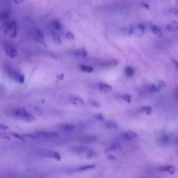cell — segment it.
Returning <instances> with one entry per match:
<instances>
[{"instance_id":"cell-2","label":"cell","mask_w":178,"mask_h":178,"mask_svg":"<svg viewBox=\"0 0 178 178\" xmlns=\"http://www.w3.org/2000/svg\"><path fill=\"white\" fill-rule=\"evenodd\" d=\"M3 30L4 33L9 35L11 38H16L17 35V25L16 21H7L3 25Z\"/></svg>"},{"instance_id":"cell-14","label":"cell","mask_w":178,"mask_h":178,"mask_svg":"<svg viewBox=\"0 0 178 178\" xmlns=\"http://www.w3.org/2000/svg\"><path fill=\"white\" fill-rule=\"evenodd\" d=\"M133 29H134V33L136 32V34L140 35L144 33L145 28L143 25H142V24H139V25L136 26V27L135 29L133 28Z\"/></svg>"},{"instance_id":"cell-36","label":"cell","mask_w":178,"mask_h":178,"mask_svg":"<svg viewBox=\"0 0 178 178\" xmlns=\"http://www.w3.org/2000/svg\"><path fill=\"white\" fill-rule=\"evenodd\" d=\"M8 128V126L5 125V124H1V123H0V129L4 130V129H7Z\"/></svg>"},{"instance_id":"cell-37","label":"cell","mask_w":178,"mask_h":178,"mask_svg":"<svg viewBox=\"0 0 178 178\" xmlns=\"http://www.w3.org/2000/svg\"><path fill=\"white\" fill-rule=\"evenodd\" d=\"M172 61H173V63L175 66V68H176L177 70H178V62L176 60V59H172Z\"/></svg>"},{"instance_id":"cell-18","label":"cell","mask_w":178,"mask_h":178,"mask_svg":"<svg viewBox=\"0 0 178 178\" xmlns=\"http://www.w3.org/2000/svg\"><path fill=\"white\" fill-rule=\"evenodd\" d=\"M61 129L65 132H72L75 129V126L72 124H63L60 126Z\"/></svg>"},{"instance_id":"cell-40","label":"cell","mask_w":178,"mask_h":178,"mask_svg":"<svg viewBox=\"0 0 178 178\" xmlns=\"http://www.w3.org/2000/svg\"><path fill=\"white\" fill-rule=\"evenodd\" d=\"M176 96H177V97L178 98V89H177V90H176Z\"/></svg>"},{"instance_id":"cell-11","label":"cell","mask_w":178,"mask_h":178,"mask_svg":"<svg viewBox=\"0 0 178 178\" xmlns=\"http://www.w3.org/2000/svg\"><path fill=\"white\" fill-rule=\"evenodd\" d=\"M98 88L100 91L104 92V93H108V92H110L112 90V87L111 86L105 84V83H100L98 84Z\"/></svg>"},{"instance_id":"cell-7","label":"cell","mask_w":178,"mask_h":178,"mask_svg":"<svg viewBox=\"0 0 178 178\" xmlns=\"http://www.w3.org/2000/svg\"><path fill=\"white\" fill-rule=\"evenodd\" d=\"M123 150V146L120 143H112L107 149L106 150V152H112V151H120Z\"/></svg>"},{"instance_id":"cell-26","label":"cell","mask_w":178,"mask_h":178,"mask_svg":"<svg viewBox=\"0 0 178 178\" xmlns=\"http://www.w3.org/2000/svg\"><path fill=\"white\" fill-rule=\"evenodd\" d=\"M141 111L145 113V114L147 115H150L152 113V109L150 107V106H143L141 109Z\"/></svg>"},{"instance_id":"cell-29","label":"cell","mask_w":178,"mask_h":178,"mask_svg":"<svg viewBox=\"0 0 178 178\" xmlns=\"http://www.w3.org/2000/svg\"><path fill=\"white\" fill-rule=\"evenodd\" d=\"M160 89H161V88H160L157 84H152L150 87V90L152 91H153V92H158V91H160Z\"/></svg>"},{"instance_id":"cell-9","label":"cell","mask_w":178,"mask_h":178,"mask_svg":"<svg viewBox=\"0 0 178 178\" xmlns=\"http://www.w3.org/2000/svg\"><path fill=\"white\" fill-rule=\"evenodd\" d=\"M52 27L54 31H61L63 29V26L59 20H54L52 23Z\"/></svg>"},{"instance_id":"cell-15","label":"cell","mask_w":178,"mask_h":178,"mask_svg":"<svg viewBox=\"0 0 178 178\" xmlns=\"http://www.w3.org/2000/svg\"><path fill=\"white\" fill-rule=\"evenodd\" d=\"M124 137L127 140H133V139L137 138V134L133 131H127L124 134Z\"/></svg>"},{"instance_id":"cell-22","label":"cell","mask_w":178,"mask_h":178,"mask_svg":"<svg viewBox=\"0 0 178 178\" xmlns=\"http://www.w3.org/2000/svg\"><path fill=\"white\" fill-rule=\"evenodd\" d=\"M96 166L95 164L93 165H87V166H83L79 167L77 171H87V170H90V169H93L96 168Z\"/></svg>"},{"instance_id":"cell-13","label":"cell","mask_w":178,"mask_h":178,"mask_svg":"<svg viewBox=\"0 0 178 178\" xmlns=\"http://www.w3.org/2000/svg\"><path fill=\"white\" fill-rule=\"evenodd\" d=\"M75 56H78V57L85 58L87 56V52L84 48H80L77 49L75 52Z\"/></svg>"},{"instance_id":"cell-30","label":"cell","mask_w":178,"mask_h":178,"mask_svg":"<svg viewBox=\"0 0 178 178\" xmlns=\"http://www.w3.org/2000/svg\"><path fill=\"white\" fill-rule=\"evenodd\" d=\"M89 104H90L91 106H93V107H95V108H99L100 107V104L95 100H90L89 101Z\"/></svg>"},{"instance_id":"cell-10","label":"cell","mask_w":178,"mask_h":178,"mask_svg":"<svg viewBox=\"0 0 178 178\" xmlns=\"http://www.w3.org/2000/svg\"><path fill=\"white\" fill-rule=\"evenodd\" d=\"M166 30L171 32L177 31L178 30V22L174 21L169 23L166 26Z\"/></svg>"},{"instance_id":"cell-12","label":"cell","mask_w":178,"mask_h":178,"mask_svg":"<svg viewBox=\"0 0 178 178\" xmlns=\"http://www.w3.org/2000/svg\"><path fill=\"white\" fill-rule=\"evenodd\" d=\"M159 171L161 172H167L171 175L176 173V168L173 166H162L159 168Z\"/></svg>"},{"instance_id":"cell-32","label":"cell","mask_w":178,"mask_h":178,"mask_svg":"<svg viewBox=\"0 0 178 178\" xmlns=\"http://www.w3.org/2000/svg\"><path fill=\"white\" fill-rule=\"evenodd\" d=\"M66 38L69 40H74V38H75L73 34L72 33H70V32H68V33L66 34Z\"/></svg>"},{"instance_id":"cell-8","label":"cell","mask_w":178,"mask_h":178,"mask_svg":"<svg viewBox=\"0 0 178 178\" xmlns=\"http://www.w3.org/2000/svg\"><path fill=\"white\" fill-rule=\"evenodd\" d=\"M44 155L48 157H51V158L54 159L56 160H58V161H60L61 160V155L57 152H54V151H47L45 153H44Z\"/></svg>"},{"instance_id":"cell-38","label":"cell","mask_w":178,"mask_h":178,"mask_svg":"<svg viewBox=\"0 0 178 178\" xmlns=\"http://www.w3.org/2000/svg\"><path fill=\"white\" fill-rule=\"evenodd\" d=\"M108 159H110V160H114L115 159V157L113 156V155H109L108 156Z\"/></svg>"},{"instance_id":"cell-3","label":"cell","mask_w":178,"mask_h":178,"mask_svg":"<svg viewBox=\"0 0 178 178\" xmlns=\"http://www.w3.org/2000/svg\"><path fill=\"white\" fill-rule=\"evenodd\" d=\"M6 72H7V75L9 76V77L13 79L16 82H18L20 84H23L25 82V77H24L22 74L17 72V70L13 69L11 66H7V68H6Z\"/></svg>"},{"instance_id":"cell-23","label":"cell","mask_w":178,"mask_h":178,"mask_svg":"<svg viewBox=\"0 0 178 178\" xmlns=\"http://www.w3.org/2000/svg\"><path fill=\"white\" fill-rule=\"evenodd\" d=\"M52 37H53V39H54V40L55 41L56 43H57L59 44H61V38H60V36H59V34L57 33V31L53 30V31H52Z\"/></svg>"},{"instance_id":"cell-19","label":"cell","mask_w":178,"mask_h":178,"mask_svg":"<svg viewBox=\"0 0 178 178\" xmlns=\"http://www.w3.org/2000/svg\"><path fill=\"white\" fill-rule=\"evenodd\" d=\"M10 13H11V11L9 10H6L2 12V13H0V20H2V21H4V20H7L8 17L10 16Z\"/></svg>"},{"instance_id":"cell-34","label":"cell","mask_w":178,"mask_h":178,"mask_svg":"<svg viewBox=\"0 0 178 178\" xmlns=\"http://www.w3.org/2000/svg\"><path fill=\"white\" fill-rule=\"evenodd\" d=\"M13 134V136H15V137H16V138H17L18 139H20V140H21V141L24 140L22 136H20L19 134H15V133H13V134Z\"/></svg>"},{"instance_id":"cell-6","label":"cell","mask_w":178,"mask_h":178,"mask_svg":"<svg viewBox=\"0 0 178 178\" xmlns=\"http://www.w3.org/2000/svg\"><path fill=\"white\" fill-rule=\"evenodd\" d=\"M5 51L7 52V55L11 58L16 57L17 54H17V49L13 45H11V44H7L5 46Z\"/></svg>"},{"instance_id":"cell-31","label":"cell","mask_w":178,"mask_h":178,"mask_svg":"<svg viewBox=\"0 0 178 178\" xmlns=\"http://www.w3.org/2000/svg\"><path fill=\"white\" fill-rule=\"evenodd\" d=\"M95 118L100 121L105 122V117H104V115L102 114H97L96 115H95Z\"/></svg>"},{"instance_id":"cell-35","label":"cell","mask_w":178,"mask_h":178,"mask_svg":"<svg viewBox=\"0 0 178 178\" xmlns=\"http://www.w3.org/2000/svg\"><path fill=\"white\" fill-rule=\"evenodd\" d=\"M0 138H1L10 139L9 136H8L7 134H3V133H0Z\"/></svg>"},{"instance_id":"cell-39","label":"cell","mask_w":178,"mask_h":178,"mask_svg":"<svg viewBox=\"0 0 178 178\" xmlns=\"http://www.w3.org/2000/svg\"><path fill=\"white\" fill-rule=\"evenodd\" d=\"M173 13H174L175 15H176V16H178V8H176V9H175V11H174V12H173Z\"/></svg>"},{"instance_id":"cell-16","label":"cell","mask_w":178,"mask_h":178,"mask_svg":"<svg viewBox=\"0 0 178 178\" xmlns=\"http://www.w3.org/2000/svg\"><path fill=\"white\" fill-rule=\"evenodd\" d=\"M150 29L152 33L155 35H157V36H162V31L159 26H157L155 25H152L150 26Z\"/></svg>"},{"instance_id":"cell-33","label":"cell","mask_w":178,"mask_h":178,"mask_svg":"<svg viewBox=\"0 0 178 178\" xmlns=\"http://www.w3.org/2000/svg\"><path fill=\"white\" fill-rule=\"evenodd\" d=\"M157 85L159 86V87L160 88H163V87H165V82L164 81H159L158 82H157Z\"/></svg>"},{"instance_id":"cell-24","label":"cell","mask_w":178,"mask_h":178,"mask_svg":"<svg viewBox=\"0 0 178 178\" xmlns=\"http://www.w3.org/2000/svg\"><path fill=\"white\" fill-rule=\"evenodd\" d=\"M124 73L127 76H132L135 73V70L132 66H127L124 70Z\"/></svg>"},{"instance_id":"cell-25","label":"cell","mask_w":178,"mask_h":178,"mask_svg":"<svg viewBox=\"0 0 178 178\" xmlns=\"http://www.w3.org/2000/svg\"><path fill=\"white\" fill-rule=\"evenodd\" d=\"M97 157V154L96 151L89 150L87 152V157L88 159H93Z\"/></svg>"},{"instance_id":"cell-28","label":"cell","mask_w":178,"mask_h":178,"mask_svg":"<svg viewBox=\"0 0 178 178\" xmlns=\"http://www.w3.org/2000/svg\"><path fill=\"white\" fill-rule=\"evenodd\" d=\"M122 99L127 102V103H130L131 102V100H132V97L131 96H129L128 94H124L122 96Z\"/></svg>"},{"instance_id":"cell-27","label":"cell","mask_w":178,"mask_h":178,"mask_svg":"<svg viewBox=\"0 0 178 178\" xmlns=\"http://www.w3.org/2000/svg\"><path fill=\"white\" fill-rule=\"evenodd\" d=\"M73 102L75 105H84V101L82 100V99L79 98L78 97H73Z\"/></svg>"},{"instance_id":"cell-21","label":"cell","mask_w":178,"mask_h":178,"mask_svg":"<svg viewBox=\"0 0 178 178\" xmlns=\"http://www.w3.org/2000/svg\"><path fill=\"white\" fill-rule=\"evenodd\" d=\"M80 68L82 71H84L85 73H91L92 72H93V68L90 66H87V65H82L80 66Z\"/></svg>"},{"instance_id":"cell-41","label":"cell","mask_w":178,"mask_h":178,"mask_svg":"<svg viewBox=\"0 0 178 178\" xmlns=\"http://www.w3.org/2000/svg\"><path fill=\"white\" fill-rule=\"evenodd\" d=\"M20 1H22V0H20Z\"/></svg>"},{"instance_id":"cell-17","label":"cell","mask_w":178,"mask_h":178,"mask_svg":"<svg viewBox=\"0 0 178 178\" xmlns=\"http://www.w3.org/2000/svg\"><path fill=\"white\" fill-rule=\"evenodd\" d=\"M89 150V148L87 147H84V146H78V147H75L73 149V151L75 153H84V152H87Z\"/></svg>"},{"instance_id":"cell-5","label":"cell","mask_w":178,"mask_h":178,"mask_svg":"<svg viewBox=\"0 0 178 178\" xmlns=\"http://www.w3.org/2000/svg\"><path fill=\"white\" fill-rule=\"evenodd\" d=\"M30 35L31 38L35 41H37L38 43H43L44 37V34L43 33V31L40 30V29L38 28H34L31 29V31H30Z\"/></svg>"},{"instance_id":"cell-4","label":"cell","mask_w":178,"mask_h":178,"mask_svg":"<svg viewBox=\"0 0 178 178\" xmlns=\"http://www.w3.org/2000/svg\"><path fill=\"white\" fill-rule=\"evenodd\" d=\"M34 134L37 137V139H53L59 137V134L57 133L46 132V131H39L35 132Z\"/></svg>"},{"instance_id":"cell-20","label":"cell","mask_w":178,"mask_h":178,"mask_svg":"<svg viewBox=\"0 0 178 178\" xmlns=\"http://www.w3.org/2000/svg\"><path fill=\"white\" fill-rule=\"evenodd\" d=\"M105 125L106 127V128L110 129H118V125L116 124L114 121L109 120L108 122H106L105 123Z\"/></svg>"},{"instance_id":"cell-1","label":"cell","mask_w":178,"mask_h":178,"mask_svg":"<svg viewBox=\"0 0 178 178\" xmlns=\"http://www.w3.org/2000/svg\"><path fill=\"white\" fill-rule=\"evenodd\" d=\"M11 115L14 118L26 122H32L34 120V118L28 111L23 108H15L10 111Z\"/></svg>"}]
</instances>
